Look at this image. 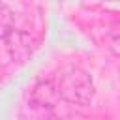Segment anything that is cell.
<instances>
[{
    "label": "cell",
    "instance_id": "6da1fadb",
    "mask_svg": "<svg viewBox=\"0 0 120 120\" xmlns=\"http://www.w3.org/2000/svg\"><path fill=\"white\" fill-rule=\"evenodd\" d=\"M54 86L60 99L75 105H86L94 98V81L92 77L79 66L68 64L62 66L54 77Z\"/></svg>",
    "mask_w": 120,
    "mask_h": 120
},
{
    "label": "cell",
    "instance_id": "7a4b0ae2",
    "mask_svg": "<svg viewBox=\"0 0 120 120\" xmlns=\"http://www.w3.org/2000/svg\"><path fill=\"white\" fill-rule=\"evenodd\" d=\"M4 39H6V47H8V52L13 62L24 64L26 60H30V56L34 52V39L28 32L13 28Z\"/></svg>",
    "mask_w": 120,
    "mask_h": 120
},
{
    "label": "cell",
    "instance_id": "3957f363",
    "mask_svg": "<svg viewBox=\"0 0 120 120\" xmlns=\"http://www.w3.org/2000/svg\"><path fill=\"white\" fill-rule=\"evenodd\" d=\"M21 120H54V107L28 98L21 105Z\"/></svg>",
    "mask_w": 120,
    "mask_h": 120
},
{
    "label": "cell",
    "instance_id": "277c9868",
    "mask_svg": "<svg viewBox=\"0 0 120 120\" xmlns=\"http://www.w3.org/2000/svg\"><path fill=\"white\" fill-rule=\"evenodd\" d=\"M28 98H32V99H36V101H39V103H45V105L54 107V101H56L60 96H58V92H56L54 82H51V81H41V82H38V84L32 88V92H30Z\"/></svg>",
    "mask_w": 120,
    "mask_h": 120
},
{
    "label": "cell",
    "instance_id": "5b68a950",
    "mask_svg": "<svg viewBox=\"0 0 120 120\" xmlns=\"http://www.w3.org/2000/svg\"><path fill=\"white\" fill-rule=\"evenodd\" d=\"M109 36H111V51L120 56V21H114L111 24V30H109Z\"/></svg>",
    "mask_w": 120,
    "mask_h": 120
},
{
    "label": "cell",
    "instance_id": "8992f818",
    "mask_svg": "<svg viewBox=\"0 0 120 120\" xmlns=\"http://www.w3.org/2000/svg\"><path fill=\"white\" fill-rule=\"evenodd\" d=\"M11 30H13L11 13H9L6 8H0V38H6Z\"/></svg>",
    "mask_w": 120,
    "mask_h": 120
},
{
    "label": "cell",
    "instance_id": "52a82bcc",
    "mask_svg": "<svg viewBox=\"0 0 120 120\" xmlns=\"http://www.w3.org/2000/svg\"><path fill=\"white\" fill-rule=\"evenodd\" d=\"M107 2H116V0H107Z\"/></svg>",
    "mask_w": 120,
    "mask_h": 120
}]
</instances>
